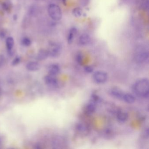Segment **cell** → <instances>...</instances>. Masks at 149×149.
<instances>
[{"label": "cell", "instance_id": "cell-9", "mask_svg": "<svg viewBox=\"0 0 149 149\" xmlns=\"http://www.w3.org/2000/svg\"><path fill=\"white\" fill-rule=\"evenodd\" d=\"M14 46V40L12 37H8L6 40V46L9 55L11 56L13 54V48Z\"/></svg>", "mask_w": 149, "mask_h": 149}, {"label": "cell", "instance_id": "cell-15", "mask_svg": "<svg viewBox=\"0 0 149 149\" xmlns=\"http://www.w3.org/2000/svg\"><path fill=\"white\" fill-rule=\"evenodd\" d=\"M128 114L124 112H119L117 116V119L119 123H125L128 118Z\"/></svg>", "mask_w": 149, "mask_h": 149}, {"label": "cell", "instance_id": "cell-13", "mask_svg": "<svg viewBox=\"0 0 149 149\" xmlns=\"http://www.w3.org/2000/svg\"><path fill=\"white\" fill-rule=\"evenodd\" d=\"M77 29L74 27L72 28L70 30L68 35V38H67L68 44H70L73 42L75 36L77 33Z\"/></svg>", "mask_w": 149, "mask_h": 149}, {"label": "cell", "instance_id": "cell-5", "mask_svg": "<svg viewBox=\"0 0 149 149\" xmlns=\"http://www.w3.org/2000/svg\"><path fill=\"white\" fill-rule=\"evenodd\" d=\"M93 80L96 83L101 84L105 83L108 79V74L105 72L98 71L94 73Z\"/></svg>", "mask_w": 149, "mask_h": 149}, {"label": "cell", "instance_id": "cell-28", "mask_svg": "<svg viewBox=\"0 0 149 149\" xmlns=\"http://www.w3.org/2000/svg\"><path fill=\"white\" fill-rule=\"evenodd\" d=\"M1 143H2V141H1V139L0 138V147L1 146Z\"/></svg>", "mask_w": 149, "mask_h": 149}, {"label": "cell", "instance_id": "cell-2", "mask_svg": "<svg viewBox=\"0 0 149 149\" xmlns=\"http://www.w3.org/2000/svg\"><path fill=\"white\" fill-rule=\"evenodd\" d=\"M48 13L50 18L55 21L61 19L62 13L60 7L54 4H51L48 7Z\"/></svg>", "mask_w": 149, "mask_h": 149}, {"label": "cell", "instance_id": "cell-6", "mask_svg": "<svg viewBox=\"0 0 149 149\" xmlns=\"http://www.w3.org/2000/svg\"><path fill=\"white\" fill-rule=\"evenodd\" d=\"M55 76L49 74L45 77L44 82L47 86L52 88H55L58 86V81Z\"/></svg>", "mask_w": 149, "mask_h": 149}, {"label": "cell", "instance_id": "cell-17", "mask_svg": "<svg viewBox=\"0 0 149 149\" xmlns=\"http://www.w3.org/2000/svg\"><path fill=\"white\" fill-rule=\"evenodd\" d=\"M21 43L22 45L25 47H29L32 44V41L29 37H24L22 39Z\"/></svg>", "mask_w": 149, "mask_h": 149}, {"label": "cell", "instance_id": "cell-4", "mask_svg": "<svg viewBox=\"0 0 149 149\" xmlns=\"http://www.w3.org/2000/svg\"><path fill=\"white\" fill-rule=\"evenodd\" d=\"M61 46L60 43L55 42H49L47 49L49 56L52 58H56L61 54Z\"/></svg>", "mask_w": 149, "mask_h": 149}, {"label": "cell", "instance_id": "cell-7", "mask_svg": "<svg viewBox=\"0 0 149 149\" xmlns=\"http://www.w3.org/2000/svg\"><path fill=\"white\" fill-rule=\"evenodd\" d=\"M109 94L114 98L122 100L124 93L118 88H113L110 90Z\"/></svg>", "mask_w": 149, "mask_h": 149}, {"label": "cell", "instance_id": "cell-16", "mask_svg": "<svg viewBox=\"0 0 149 149\" xmlns=\"http://www.w3.org/2000/svg\"><path fill=\"white\" fill-rule=\"evenodd\" d=\"M86 111L88 114L94 113L96 110V103L91 101L86 106Z\"/></svg>", "mask_w": 149, "mask_h": 149}, {"label": "cell", "instance_id": "cell-21", "mask_svg": "<svg viewBox=\"0 0 149 149\" xmlns=\"http://www.w3.org/2000/svg\"><path fill=\"white\" fill-rule=\"evenodd\" d=\"M84 69L85 72L88 73H91L94 71V68L91 66H85Z\"/></svg>", "mask_w": 149, "mask_h": 149}, {"label": "cell", "instance_id": "cell-12", "mask_svg": "<svg viewBox=\"0 0 149 149\" xmlns=\"http://www.w3.org/2000/svg\"><path fill=\"white\" fill-rule=\"evenodd\" d=\"M49 56L47 50L45 49H41L38 51L36 56V59L39 61H44Z\"/></svg>", "mask_w": 149, "mask_h": 149}, {"label": "cell", "instance_id": "cell-18", "mask_svg": "<svg viewBox=\"0 0 149 149\" xmlns=\"http://www.w3.org/2000/svg\"><path fill=\"white\" fill-rule=\"evenodd\" d=\"M73 14L75 17L77 18L81 17L82 15V10L79 8H76L73 10Z\"/></svg>", "mask_w": 149, "mask_h": 149}, {"label": "cell", "instance_id": "cell-24", "mask_svg": "<svg viewBox=\"0 0 149 149\" xmlns=\"http://www.w3.org/2000/svg\"><path fill=\"white\" fill-rule=\"evenodd\" d=\"M144 135L146 137H148L149 136V130H148V128L145 129L144 131Z\"/></svg>", "mask_w": 149, "mask_h": 149}, {"label": "cell", "instance_id": "cell-1", "mask_svg": "<svg viewBox=\"0 0 149 149\" xmlns=\"http://www.w3.org/2000/svg\"><path fill=\"white\" fill-rule=\"evenodd\" d=\"M132 90L136 95L143 98H148L149 95V81L142 78L137 81L132 86Z\"/></svg>", "mask_w": 149, "mask_h": 149}, {"label": "cell", "instance_id": "cell-27", "mask_svg": "<svg viewBox=\"0 0 149 149\" xmlns=\"http://www.w3.org/2000/svg\"><path fill=\"white\" fill-rule=\"evenodd\" d=\"M1 94H2V90H1V88H0V97L1 96Z\"/></svg>", "mask_w": 149, "mask_h": 149}, {"label": "cell", "instance_id": "cell-23", "mask_svg": "<svg viewBox=\"0 0 149 149\" xmlns=\"http://www.w3.org/2000/svg\"><path fill=\"white\" fill-rule=\"evenodd\" d=\"M2 8H3L4 10H6V11H8L9 9V6L8 4H7V3L4 2L2 4Z\"/></svg>", "mask_w": 149, "mask_h": 149}, {"label": "cell", "instance_id": "cell-8", "mask_svg": "<svg viewBox=\"0 0 149 149\" xmlns=\"http://www.w3.org/2000/svg\"><path fill=\"white\" fill-rule=\"evenodd\" d=\"M61 68L60 66L56 63L50 64L48 68V71L49 74L56 76L60 73Z\"/></svg>", "mask_w": 149, "mask_h": 149}, {"label": "cell", "instance_id": "cell-19", "mask_svg": "<svg viewBox=\"0 0 149 149\" xmlns=\"http://www.w3.org/2000/svg\"><path fill=\"white\" fill-rule=\"evenodd\" d=\"M83 57L82 54H81L79 53V54H77L76 56V60L78 64H82L83 63Z\"/></svg>", "mask_w": 149, "mask_h": 149}, {"label": "cell", "instance_id": "cell-3", "mask_svg": "<svg viewBox=\"0 0 149 149\" xmlns=\"http://www.w3.org/2000/svg\"><path fill=\"white\" fill-rule=\"evenodd\" d=\"M149 58L148 51L143 47H139L137 49L134 55V59L138 63L145 62Z\"/></svg>", "mask_w": 149, "mask_h": 149}, {"label": "cell", "instance_id": "cell-25", "mask_svg": "<svg viewBox=\"0 0 149 149\" xmlns=\"http://www.w3.org/2000/svg\"><path fill=\"white\" fill-rule=\"evenodd\" d=\"M6 33L5 32H0V38H4L6 37Z\"/></svg>", "mask_w": 149, "mask_h": 149}, {"label": "cell", "instance_id": "cell-11", "mask_svg": "<svg viewBox=\"0 0 149 149\" xmlns=\"http://www.w3.org/2000/svg\"><path fill=\"white\" fill-rule=\"evenodd\" d=\"M90 40V37L88 35L83 34L79 37L78 42L81 46H86L89 43Z\"/></svg>", "mask_w": 149, "mask_h": 149}, {"label": "cell", "instance_id": "cell-10", "mask_svg": "<svg viewBox=\"0 0 149 149\" xmlns=\"http://www.w3.org/2000/svg\"><path fill=\"white\" fill-rule=\"evenodd\" d=\"M27 70L30 71H36L40 68V65L36 61H30L26 65Z\"/></svg>", "mask_w": 149, "mask_h": 149}, {"label": "cell", "instance_id": "cell-26", "mask_svg": "<svg viewBox=\"0 0 149 149\" xmlns=\"http://www.w3.org/2000/svg\"><path fill=\"white\" fill-rule=\"evenodd\" d=\"M17 19H18V16H17V15H14L13 16V19L14 21L17 20Z\"/></svg>", "mask_w": 149, "mask_h": 149}, {"label": "cell", "instance_id": "cell-20", "mask_svg": "<svg viewBox=\"0 0 149 149\" xmlns=\"http://www.w3.org/2000/svg\"><path fill=\"white\" fill-rule=\"evenodd\" d=\"M21 61V58L19 57V56H16V57H15L13 61V65L14 66H15V65H18L19 63H20Z\"/></svg>", "mask_w": 149, "mask_h": 149}, {"label": "cell", "instance_id": "cell-22", "mask_svg": "<svg viewBox=\"0 0 149 149\" xmlns=\"http://www.w3.org/2000/svg\"><path fill=\"white\" fill-rule=\"evenodd\" d=\"M5 61V57L2 55L0 54V68H1L4 65Z\"/></svg>", "mask_w": 149, "mask_h": 149}, {"label": "cell", "instance_id": "cell-14", "mask_svg": "<svg viewBox=\"0 0 149 149\" xmlns=\"http://www.w3.org/2000/svg\"><path fill=\"white\" fill-rule=\"evenodd\" d=\"M122 100L127 103L132 104L135 102L136 99L134 96L131 94L124 93Z\"/></svg>", "mask_w": 149, "mask_h": 149}]
</instances>
